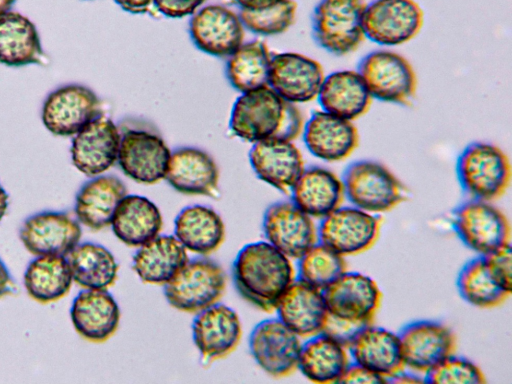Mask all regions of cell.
<instances>
[{
    "instance_id": "7c38bea8",
    "label": "cell",
    "mask_w": 512,
    "mask_h": 384,
    "mask_svg": "<svg viewBox=\"0 0 512 384\" xmlns=\"http://www.w3.org/2000/svg\"><path fill=\"white\" fill-rule=\"evenodd\" d=\"M398 337L405 368L423 376L457 349L452 329L434 320L408 323Z\"/></svg>"
},
{
    "instance_id": "bcb514c9",
    "label": "cell",
    "mask_w": 512,
    "mask_h": 384,
    "mask_svg": "<svg viewBox=\"0 0 512 384\" xmlns=\"http://www.w3.org/2000/svg\"><path fill=\"white\" fill-rule=\"evenodd\" d=\"M387 381L380 375L374 373L368 368L350 362L343 373L339 383H386Z\"/></svg>"
},
{
    "instance_id": "ee69618b",
    "label": "cell",
    "mask_w": 512,
    "mask_h": 384,
    "mask_svg": "<svg viewBox=\"0 0 512 384\" xmlns=\"http://www.w3.org/2000/svg\"><path fill=\"white\" fill-rule=\"evenodd\" d=\"M365 326L367 325L353 323L328 313L322 333L332 337L348 348L357 333Z\"/></svg>"
},
{
    "instance_id": "f907efd6",
    "label": "cell",
    "mask_w": 512,
    "mask_h": 384,
    "mask_svg": "<svg viewBox=\"0 0 512 384\" xmlns=\"http://www.w3.org/2000/svg\"><path fill=\"white\" fill-rule=\"evenodd\" d=\"M388 382L392 383H422L425 382L424 376H420V374L414 373L412 371L406 372L405 369L394 375L392 378L388 380Z\"/></svg>"
},
{
    "instance_id": "4fadbf2b",
    "label": "cell",
    "mask_w": 512,
    "mask_h": 384,
    "mask_svg": "<svg viewBox=\"0 0 512 384\" xmlns=\"http://www.w3.org/2000/svg\"><path fill=\"white\" fill-rule=\"evenodd\" d=\"M100 114L101 102L93 90L81 84H67L46 97L41 119L53 135L71 137Z\"/></svg>"
},
{
    "instance_id": "f5cc1de1",
    "label": "cell",
    "mask_w": 512,
    "mask_h": 384,
    "mask_svg": "<svg viewBox=\"0 0 512 384\" xmlns=\"http://www.w3.org/2000/svg\"><path fill=\"white\" fill-rule=\"evenodd\" d=\"M16 0H0V16L11 10Z\"/></svg>"
},
{
    "instance_id": "f1b7e54d",
    "label": "cell",
    "mask_w": 512,
    "mask_h": 384,
    "mask_svg": "<svg viewBox=\"0 0 512 384\" xmlns=\"http://www.w3.org/2000/svg\"><path fill=\"white\" fill-rule=\"evenodd\" d=\"M317 100L321 110L354 122L369 111L373 98L357 70H338L325 75Z\"/></svg>"
},
{
    "instance_id": "1f68e13d",
    "label": "cell",
    "mask_w": 512,
    "mask_h": 384,
    "mask_svg": "<svg viewBox=\"0 0 512 384\" xmlns=\"http://www.w3.org/2000/svg\"><path fill=\"white\" fill-rule=\"evenodd\" d=\"M189 260L187 250L174 235H158L140 246L133 256V270L146 284H167Z\"/></svg>"
},
{
    "instance_id": "60d3db41",
    "label": "cell",
    "mask_w": 512,
    "mask_h": 384,
    "mask_svg": "<svg viewBox=\"0 0 512 384\" xmlns=\"http://www.w3.org/2000/svg\"><path fill=\"white\" fill-rule=\"evenodd\" d=\"M296 13L294 0H282L260 10L240 9L239 16L245 29L254 34L272 36L286 32L293 25Z\"/></svg>"
},
{
    "instance_id": "f35d334b",
    "label": "cell",
    "mask_w": 512,
    "mask_h": 384,
    "mask_svg": "<svg viewBox=\"0 0 512 384\" xmlns=\"http://www.w3.org/2000/svg\"><path fill=\"white\" fill-rule=\"evenodd\" d=\"M456 285L461 298L480 309L498 307L511 295L492 277L483 256L471 259L461 268Z\"/></svg>"
},
{
    "instance_id": "f6af8a7d",
    "label": "cell",
    "mask_w": 512,
    "mask_h": 384,
    "mask_svg": "<svg viewBox=\"0 0 512 384\" xmlns=\"http://www.w3.org/2000/svg\"><path fill=\"white\" fill-rule=\"evenodd\" d=\"M207 0H154V7L168 18H184L191 16Z\"/></svg>"
},
{
    "instance_id": "7bdbcfd3",
    "label": "cell",
    "mask_w": 512,
    "mask_h": 384,
    "mask_svg": "<svg viewBox=\"0 0 512 384\" xmlns=\"http://www.w3.org/2000/svg\"><path fill=\"white\" fill-rule=\"evenodd\" d=\"M487 268L495 281L509 294L512 289L511 243L483 256Z\"/></svg>"
},
{
    "instance_id": "2e32d148",
    "label": "cell",
    "mask_w": 512,
    "mask_h": 384,
    "mask_svg": "<svg viewBox=\"0 0 512 384\" xmlns=\"http://www.w3.org/2000/svg\"><path fill=\"white\" fill-rule=\"evenodd\" d=\"M263 234L268 243L290 259H299L318 240L314 219L292 201H279L265 211Z\"/></svg>"
},
{
    "instance_id": "5bb4252c",
    "label": "cell",
    "mask_w": 512,
    "mask_h": 384,
    "mask_svg": "<svg viewBox=\"0 0 512 384\" xmlns=\"http://www.w3.org/2000/svg\"><path fill=\"white\" fill-rule=\"evenodd\" d=\"M301 347V338L278 318L259 322L249 337L255 362L275 378L287 377L298 370Z\"/></svg>"
},
{
    "instance_id": "30bf717a",
    "label": "cell",
    "mask_w": 512,
    "mask_h": 384,
    "mask_svg": "<svg viewBox=\"0 0 512 384\" xmlns=\"http://www.w3.org/2000/svg\"><path fill=\"white\" fill-rule=\"evenodd\" d=\"M382 218L354 206H341L320 220L318 240L344 256H356L377 242Z\"/></svg>"
},
{
    "instance_id": "484cf974",
    "label": "cell",
    "mask_w": 512,
    "mask_h": 384,
    "mask_svg": "<svg viewBox=\"0 0 512 384\" xmlns=\"http://www.w3.org/2000/svg\"><path fill=\"white\" fill-rule=\"evenodd\" d=\"M290 192L291 201L314 220H322L346 200L342 178L322 166L305 167Z\"/></svg>"
},
{
    "instance_id": "ac0fdd59",
    "label": "cell",
    "mask_w": 512,
    "mask_h": 384,
    "mask_svg": "<svg viewBox=\"0 0 512 384\" xmlns=\"http://www.w3.org/2000/svg\"><path fill=\"white\" fill-rule=\"evenodd\" d=\"M120 140L118 126L100 114L73 136V165L88 177L102 175L117 162Z\"/></svg>"
},
{
    "instance_id": "44dd1931",
    "label": "cell",
    "mask_w": 512,
    "mask_h": 384,
    "mask_svg": "<svg viewBox=\"0 0 512 384\" xmlns=\"http://www.w3.org/2000/svg\"><path fill=\"white\" fill-rule=\"evenodd\" d=\"M302 135L308 151L328 163L346 160L360 143V135L353 121L323 110L315 111L304 123Z\"/></svg>"
},
{
    "instance_id": "4316f807",
    "label": "cell",
    "mask_w": 512,
    "mask_h": 384,
    "mask_svg": "<svg viewBox=\"0 0 512 384\" xmlns=\"http://www.w3.org/2000/svg\"><path fill=\"white\" fill-rule=\"evenodd\" d=\"M165 179L181 194L213 196L218 189L219 169L206 151L180 147L171 151Z\"/></svg>"
},
{
    "instance_id": "7dc6e473",
    "label": "cell",
    "mask_w": 512,
    "mask_h": 384,
    "mask_svg": "<svg viewBox=\"0 0 512 384\" xmlns=\"http://www.w3.org/2000/svg\"><path fill=\"white\" fill-rule=\"evenodd\" d=\"M124 11L131 14H144L154 6V0H114Z\"/></svg>"
},
{
    "instance_id": "8fae6325",
    "label": "cell",
    "mask_w": 512,
    "mask_h": 384,
    "mask_svg": "<svg viewBox=\"0 0 512 384\" xmlns=\"http://www.w3.org/2000/svg\"><path fill=\"white\" fill-rule=\"evenodd\" d=\"M170 155L163 138L151 130L133 128L121 133L117 163L137 183L152 185L165 179Z\"/></svg>"
},
{
    "instance_id": "277c9868",
    "label": "cell",
    "mask_w": 512,
    "mask_h": 384,
    "mask_svg": "<svg viewBox=\"0 0 512 384\" xmlns=\"http://www.w3.org/2000/svg\"><path fill=\"white\" fill-rule=\"evenodd\" d=\"M345 197L371 214L393 210L408 197V189L385 165L373 160L351 163L343 177Z\"/></svg>"
},
{
    "instance_id": "c3c4849f",
    "label": "cell",
    "mask_w": 512,
    "mask_h": 384,
    "mask_svg": "<svg viewBox=\"0 0 512 384\" xmlns=\"http://www.w3.org/2000/svg\"><path fill=\"white\" fill-rule=\"evenodd\" d=\"M14 289L13 279L4 262L0 259V298L13 293Z\"/></svg>"
},
{
    "instance_id": "816d5d0a",
    "label": "cell",
    "mask_w": 512,
    "mask_h": 384,
    "mask_svg": "<svg viewBox=\"0 0 512 384\" xmlns=\"http://www.w3.org/2000/svg\"><path fill=\"white\" fill-rule=\"evenodd\" d=\"M8 200L9 196L5 189L0 184V222L3 219V217L6 214V211L8 209Z\"/></svg>"
},
{
    "instance_id": "7a4b0ae2",
    "label": "cell",
    "mask_w": 512,
    "mask_h": 384,
    "mask_svg": "<svg viewBox=\"0 0 512 384\" xmlns=\"http://www.w3.org/2000/svg\"><path fill=\"white\" fill-rule=\"evenodd\" d=\"M300 109L271 87L242 93L235 101L229 128L238 138L256 143L267 140L294 141L303 131Z\"/></svg>"
},
{
    "instance_id": "8992f818",
    "label": "cell",
    "mask_w": 512,
    "mask_h": 384,
    "mask_svg": "<svg viewBox=\"0 0 512 384\" xmlns=\"http://www.w3.org/2000/svg\"><path fill=\"white\" fill-rule=\"evenodd\" d=\"M364 0H320L312 13L316 43L335 56L355 52L364 42Z\"/></svg>"
},
{
    "instance_id": "d4e9b609",
    "label": "cell",
    "mask_w": 512,
    "mask_h": 384,
    "mask_svg": "<svg viewBox=\"0 0 512 384\" xmlns=\"http://www.w3.org/2000/svg\"><path fill=\"white\" fill-rule=\"evenodd\" d=\"M70 317L80 337L100 344L116 333L120 323V309L107 290L84 289L75 297Z\"/></svg>"
},
{
    "instance_id": "ba28073f",
    "label": "cell",
    "mask_w": 512,
    "mask_h": 384,
    "mask_svg": "<svg viewBox=\"0 0 512 384\" xmlns=\"http://www.w3.org/2000/svg\"><path fill=\"white\" fill-rule=\"evenodd\" d=\"M424 20L415 0H373L364 8L365 38L380 46H400L420 33Z\"/></svg>"
},
{
    "instance_id": "9a60e30c",
    "label": "cell",
    "mask_w": 512,
    "mask_h": 384,
    "mask_svg": "<svg viewBox=\"0 0 512 384\" xmlns=\"http://www.w3.org/2000/svg\"><path fill=\"white\" fill-rule=\"evenodd\" d=\"M328 313L361 325H370L382 302L377 282L360 272L343 273L324 291Z\"/></svg>"
},
{
    "instance_id": "836d02e7",
    "label": "cell",
    "mask_w": 512,
    "mask_h": 384,
    "mask_svg": "<svg viewBox=\"0 0 512 384\" xmlns=\"http://www.w3.org/2000/svg\"><path fill=\"white\" fill-rule=\"evenodd\" d=\"M350 360L347 347L321 332L302 343L298 370L313 383H339Z\"/></svg>"
},
{
    "instance_id": "3957f363",
    "label": "cell",
    "mask_w": 512,
    "mask_h": 384,
    "mask_svg": "<svg viewBox=\"0 0 512 384\" xmlns=\"http://www.w3.org/2000/svg\"><path fill=\"white\" fill-rule=\"evenodd\" d=\"M456 175L463 191L471 198L493 202L501 198L511 182V164L497 145L477 141L460 153Z\"/></svg>"
},
{
    "instance_id": "e575fe53",
    "label": "cell",
    "mask_w": 512,
    "mask_h": 384,
    "mask_svg": "<svg viewBox=\"0 0 512 384\" xmlns=\"http://www.w3.org/2000/svg\"><path fill=\"white\" fill-rule=\"evenodd\" d=\"M44 52L35 24L25 15L8 11L0 16V63L21 67L42 62Z\"/></svg>"
},
{
    "instance_id": "681fc988",
    "label": "cell",
    "mask_w": 512,
    "mask_h": 384,
    "mask_svg": "<svg viewBox=\"0 0 512 384\" xmlns=\"http://www.w3.org/2000/svg\"><path fill=\"white\" fill-rule=\"evenodd\" d=\"M282 0H234L241 10H260L279 3Z\"/></svg>"
},
{
    "instance_id": "7402d4cb",
    "label": "cell",
    "mask_w": 512,
    "mask_h": 384,
    "mask_svg": "<svg viewBox=\"0 0 512 384\" xmlns=\"http://www.w3.org/2000/svg\"><path fill=\"white\" fill-rule=\"evenodd\" d=\"M242 328L232 308L216 303L197 313L192 323V337L204 362L229 356L239 345Z\"/></svg>"
},
{
    "instance_id": "d6986e66",
    "label": "cell",
    "mask_w": 512,
    "mask_h": 384,
    "mask_svg": "<svg viewBox=\"0 0 512 384\" xmlns=\"http://www.w3.org/2000/svg\"><path fill=\"white\" fill-rule=\"evenodd\" d=\"M325 78L317 60L295 52L272 55L268 86L293 104L317 99Z\"/></svg>"
},
{
    "instance_id": "cb8c5ba5",
    "label": "cell",
    "mask_w": 512,
    "mask_h": 384,
    "mask_svg": "<svg viewBox=\"0 0 512 384\" xmlns=\"http://www.w3.org/2000/svg\"><path fill=\"white\" fill-rule=\"evenodd\" d=\"M275 311L301 339L321 333L328 317L323 291L298 278L280 298Z\"/></svg>"
},
{
    "instance_id": "4dcf8cb0",
    "label": "cell",
    "mask_w": 512,
    "mask_h": 384,
    "mask_svg": "<svg viewBox=\"0 0 512 384\" xmlns=\"http://www.w3.org/2000/svg\"><path fill=\"white\" fill-rule=\"evenodd\" d=\"M110 225L122 243L139 248L160 234L163 218L150 199L127 194L118 204Z\"/></svg>"
},
{
    "instance_id": "ffe728a7",
    "label": "cell",
    "mask_w": 512,
    "mask_h": 384,
    "mask_svg": "<svg viewBox=\"0 0 512 384\" xmlns=\"http://www.w3.org/2000/svg\"><path fill=\"white\" fill-rule=\"evenodd\" d=\"M19 235L24 247L35 256L66 257L79 244L82 230L68 213L45 211L27 218Z\"/></svg>"
},
{
    "instance_id": "d590c367",
    "label": "cell",
    "mask_w": 512,
    "mask_h": 384,
    "mask_svg": "<svg viewBox=\"0 0 512 384\" xmlns=\"http://www.w3.org/2000/svg\"><path fill=\"white\" fill-rule=\"evenodd\" d=\"M73 281L84 289L107 290L118 277L119 265L104 246L85 242L67 256Z\"/></svg>"
},
{
    "instance_id": "52a82bcc",
    "label": "cell",
    "mask_w": 512,
    "mask_h": 384,
    "mask_svg": "<svg viewBox=\"0 0 512 384\" xmlns=\"http://www.w3.org/2000/svg\"><path fill=\"white\" fill-rule=\"evenodd\" d=\"M357 71L373 99L410 105L417 92V75L411 63L401 54L379 49L365 55Z\"/></svg>"
},
{
    "instance_id": "83f0119b",
    "label": "cell",
    "mask_w": 512,
    "mask_h": 384,
    "mask_svg": "<svg viewBox=\"0 0 512 384\" xmlns=\"http://www.w3.org/2000/svg\"><path fill=\"white\" fill-rule=\"evenodd\" d=\"M350 358L387 382L405 369L398 333L386 328L363 327L348 346Z\"/></svg>"
},
{
    "instance_id": "b9f144b4",
    "label": "cell",
    "mask_w": 512,
    "mask_h": 384,
    "mask_svg": "<svg viewBox=\"0 0 512 384\" xmlns=\"http://www.w3.org/2000/svg\"><path fill=\"white\" fill-rule=\"evenodd\" d=\"M427 383H486L482 369L472 360L455 354L447 357L424 375Z\"/></svg>"
},
{
    "instance_id": "8d00e7d4",
    "label": "cell",
    "mask_w": 512,
    "mask_h": 384,
    "mask_svg": "<svg viewBox=\"0 0 512 384\" xmlns=\"http://www.w3.org/2000/svg\"><path fill=\"white\" fill-rule=\"evenodd\" d=\"M73 282L67 258L64 256H36L24 274L28 295L41 304L63 298Z\"/></svg>"
},
{
    "instance_id": "d6a6232c",
    "label": "cell",
    "mask_w": 512,
    "mask_h": 384,
    "mask_svg": "<svg viewBox=\"0 0 512 384\" xmlns=\"http://www.w3.org/2000/svg\"><path fill=\"white\" fill-rule=\"evenodd\" d=\"M174 236L186 250L200 256H209L223 244L225 225L221 216L211 207L191 205L176 216Z\"/></svg>"
},
{
    "instance_id": "6da1fadb",
    "label": "cell",
    "mask_w": 512,
    "mask_h": 384,
    "mask_svg": "<svg viewBox=\"0 0 512 384\" xmlns=\"http://www.w3.org/2000/svg\"><path fill=\"white\" fill-rule=\"evenodd\" d=\"M292 259L267 241L245 245L232 264V280L239 295L265 312H273L295 281Z\"/></svg>"
},
{
    "instance_id": "603a6c76",
    "label": "cell",
    "mask_w": 512,
    "mask_h": 384,
    "mask_svg": "<svg viewBox=\"0 0 512 384\" xmlns=\"http://www.w3.org/2000/svg\"><path fill=\"white\" fill-rule=\"evenodd\" d=\"M249 160L260 180L283 193L290 192L305 169L301 151L293 141L288 140L253 143Z\"/></svg>"
},
{
    "instance_id": "ab89813d",
    "label": "cell",
    "mask_w": 512,
    "mask_h": 384,
    "mask_svg": "<svg viewBox=\"0 0 512 384\" xmlns=\"http://www.w3.org/2000/svg\"><path fill=\"white\" fill-rule=\"evenodd\" d=\"M297 260V278L322 291L347 271L345 257L320 241Z\"/></svg>"
},
{
    "instance_id": "f546056e",
    "label": "cell",
    "mask_w": 512,
    "mask_h": 384,
    "mask_svg": "<svg viewBox=\"0 0 512 384\" xmlns=\"http://www.w3.org/2000/svg\"><path fill=\"white\" fill-rule=\"evenodd\" d=\"M124 183L113 175H99L85 182L76 195L78 222L99 231L111 224L120 201L127 195Z\"/></svg>"
},
{
    "instance_id": "9c48e42d",
    "label": "cell",
    "mask_w": 512,
    "mask_h": 384,
    "mask_svg": "<svg viewBox=\"0 0 512 384\" xmlns=\"http://www.w3.org/2000/svg\"><path fill=\"white\" fill-rule=\"evenodd\" d=\"M452 225L462 243L479 256L511 243L509 220L492 202H463L454 210Z\"/></svg>"
},
{
    "instance_id": "74e56055",
    "label": "cell",
    "mask_w": 512,
    "mask_h": 384,
    "mask_svg": "<svg viewBox=\"0 0 512 384\" xmlns=\"http://www.w3.org/2000/svg\"><path fill=\"white\" fill-rule=\"evenodd\" d=\"M272 54L260 40L243 43L226 64V77L231 86L246 93L268 86Z\"/></svg>"
},
{
    "instance_id": "5b68a950",
    "label": "cell",
    "mask_w": 512,
    "mask_h": 384,
    "mask_svg": "<svg viewBox=\"0 0 512 384\" xmlns=\"http://www.w3.org/2000/svg\"><path fill=\"white\" fill-rule=\"evenodd\" d=\"M226 282V273L220 264L207 256H200L189 259L164 285V296L176 310L197 314L218 303Z\"/></svg>"
},
{
    "instance_id": "e0dca14e",
    "label": "cell",
    "mask_w": 512,
    "mask_h": 384,
    "mask_svg": "<svg viewBox=\"0 0 512 384\" xmlns=\"http://www.w3.org/2000/svg\"><path fill=\"white\" fill-rule=\"evenodd\" d=\"M245 30L239 13L220 4L201 7L189 22V34L196 48L220 58H228L244 43Z\"/></svg>"
}]
</instances>
